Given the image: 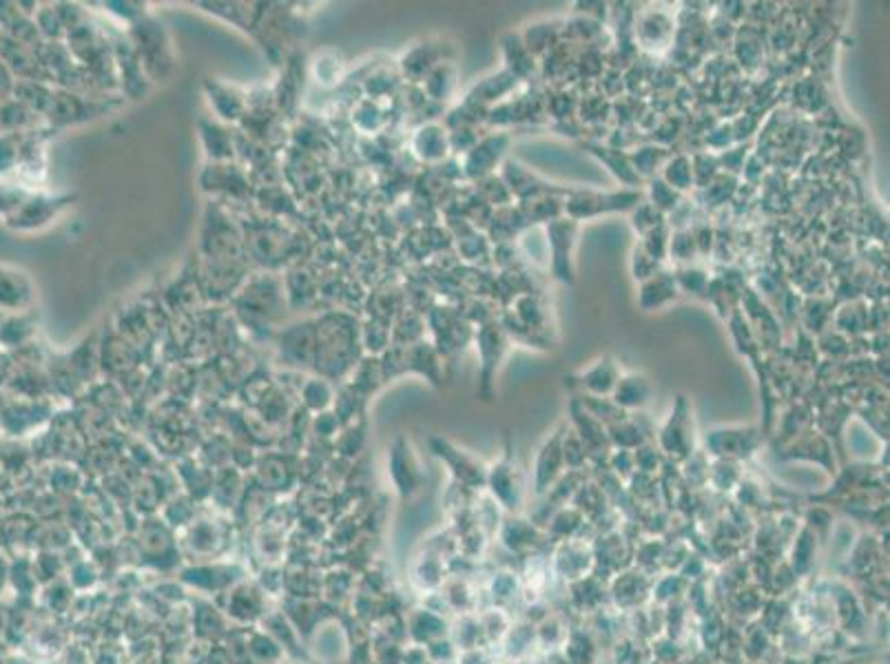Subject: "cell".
I'll return each instance as SVG.
<instances>
[{
    "label": "cell",
    "instance_id": "cell-3",
    "mask_svg": "<svg viewBox=\"0 0 890 664\" xmlns=\"http://www.w3.org/2000/svg\"><path fill=\"white\" fill-rule=\"evenodd\" d=\"M494 538L507 553L520 561L532 557V553L547 551L550 547L545 529L520 514H510V519L501 523Z\"/></svg>",
    "mask_w": 890,
    "mask_h": 664
},
{
    "label": "cell",
    "instance_id": "cell-2",
    "mask_svg": "<svg viewBox=\"0 0 890 664\" xmlns=\"http://www.w3.org/2000/svg\"><path fill=\"white\" fill-rule=\"evenodd\" d=\"M654 578L639 567H627L607 580V600L618 614L627 616L652 602Z\"/></svg>",
    "mask_w": 890,
    "mask_h": 664
},
{
    "label": "cell",
    "instance_id": "cell-1",
    "mask_svg": "<svg viewBox=\"0 0 890 664\" xmlns=\"http://www.w3.org/2000/svg\"><path fill=\"white\" fill-rule=\"evenodd\" d=\"M550 570L558 585L579 583L596 572V553L592 538H567L547 547Z\"/></svg>",
    "mask_w": 890,
    "mask_h": 664
},
{
    "label": "cell",
    "instance_id": "cell-10",
    "mask_svg": "<svg viewBox=\"0 0 890 664\" xmlns=\"http://www.w3.org/2000/svg\"><path fill=\"white\" fill-rule=\"evenodd\" d=\"M456 664H499V657L496 651L490 647H475L459 651Z\"/></svg>",
    "mask_w": 890,
    "mask_h": 664
},
{
    "label": "cell",
    "instance_id": "cell-9",
    "mask_svg": "<svg viewBox=\"0 0 890 664\" xmlns=\"http://www.w3.org/2000/svg\"><path fill=\"white\" fill-rule=\"evenodd\" d=\"M477 618H479V625H481L483 644L490 647V649H496L503 642V638L507 636V631H510L516 616H514L512 609L488 604L483 609H477Z\"/></svg>",
    "mask_w": 890,
    "mask_h": 664
},
{
    "label": "cell",
    "instance_id": "cell-7",
    "mask_svg": "<svg viewBox=\"0 0 890 664\" xmlns=\"http://www.w3.org/2000/svg\"><path fill=\"white\" fill-rule=\"evenodd\" d=\"M486 591H488L490 604L505 606V609H512V612H514V606L520 604V574H518V570H514L510 565L496 567L490 574L488 583H486Z\"/></svg>",
    "mask_w": 890,
    "mask_h": 664
},
{
    "label": "cell",
    "instance_id": "cell-8",
    "mask_svg": "<svg viewBox=\"0 0 890 664\" xmlns=\"http://www.w3.org/2000/svg\"><path fill=\"white\" fill-rule=\"evenodd\" d=\"M534 621V634H537V647L541 655H550V653H558V649L563 647L567 631H569V623L567 616L563 612H556V609H547L543 612V616L532 618Z\"/></svg>",
    "mask_w": 890,
    "mask_h": 664
},
{
    "label": "cell",
    "instance_id": "cell-5",
    "mask_svg": "<svg viewBox=\"0 0 890 664\" xmlns=\"http://www.w3.org/2000/svg\"><path fill=\"white\" fill-rule=\"evenodd\" d=\"M822 549H824V540L811 527L802 523L796 536L791 538L787 553H784V563L789 565L798 583L813 576V572L817 570L820 557H822Z\"/></svg>",
    "mask_w": 890,
    "mask_h": 664
},
{
    "label": "cell",
    "instance_id": "cell-4",
    "mask_svg": "<svg viewBox=\"0 0 890 664\" xmlns=\"http://www.w3.org/2000/svg\"><path fill=\"white\" fill-rule=\"evenodd\" d=\"M488 483H490L492 498L505 512L520 514L523 503H526V487H523L520 472L510 457H505L492 468Z\"/></svg>",
    "mask_w": 890,
    "mask_h": 664
},
{
    "label": "cell",
    "instance_id": "cell-11",
    "mask_svg": "<svg viewBox=\"0 0 890 664\" xmlns=\"http://www.w3.org/2000/svg\"><path fill=\"white\" fill-rule=\"evenodd\" d=\"M771 664H775V662H771Z\"/></svg>",
    "mask_w": 890,
    "mask_h": 664
},
{
    "label": "cell",
    "instance_id": "cell-6",
    "mask_svg": "<svg viewBox=\"0 0 890 664\" xmlns=\"http://www.w3.org/2000/svg\"><path fill=\"white\" fill-rule=\"evenodd\" d=\"M567 664H598L603 662V644L588 625H571L563 647L558 649Z\"/></svg>",
    "mask_w": 890,
    "mask_h": 664
}]
</instances>
